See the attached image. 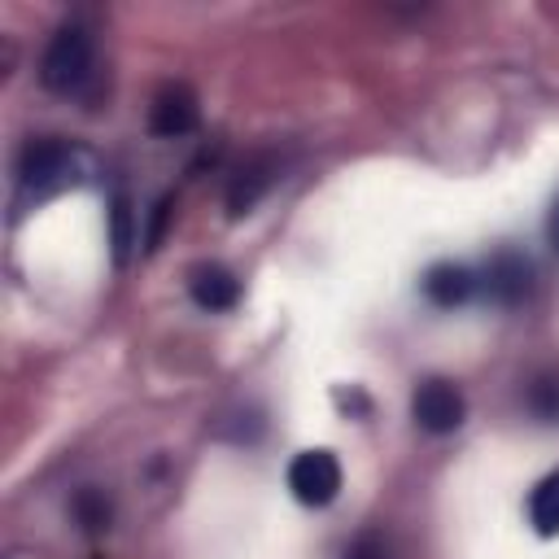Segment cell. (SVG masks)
Wrapping results in <instances>:
<instances>
[{"label": "cell", "instance_id": "1", "mask_svg": "<svg viewBox=\"0 0 559 559\" xmlns=\"http://www.w3.org/2000/svg\"><path fill=\"white\" fill-rule=\"evenodd\" d=\"M92 70V35L83 22H66L57 26V35L48 39L44 57H39V83L48 92H74Z\"/></svg>", "mask_w": 559, "mask_h": 559}, {"label": "cell", "instance_id": "2", "mask_svg": "<svg viewBox=\"0 0 559 559\" xmlns=\"http://www.w3.org/2000/svg\"><path fill=\"white\" fill-rule=\"evenodd\" d=\"M288 489L301 507H328L341 493V463L332 450H301L288 463Z\"/></svg>", "mask_w": 559, "mask_h": 559}, {"label": "cell", "instance_id": "3", "mask_svg": "<svg viewBox=\"0 0 559 559\" xmlns=\"http://www.w3.org/2000/svg\"><path fill=\"white\" fill-rule=\"evenodd\" d=\"M411 415H415V424L424 428V432H432V437H445V432H454V428H463V419H467V402H463V393L450 384V380H424L419 389H415V397H411Z\"/></svg>", "mask_w": 559, "mask_h": 559}, {"label": "cell", "instance_id": "4", "mask_svg": "<svg viewBox=\"0 0 559 559\" xmlns=\"http://www.w3.org/2000/svg\"><path fill=\"white\" fill-rule=\"evenodd\" d=\"M17 179L26 192L48 197L70 179V148L61 140H31L17 157Z\"/></svg>", "mask_w": 559, "mask_h": 559}, {"label": "cell", "instance_id": "5", "mask_svg": "<svg viewBox=\"0 0 559 559\" xmlns=\"http://www.w3.org/2000/svg\"><path fill=\"white\" fill-rule=\"evenodd\" d=\"M485 288H489V297L498 306H520L533 293V266H528V258L515 253V249L493 253L489 266H485Z\"/></svg>", "mask_w": 559, "mask_h": 559}, {"label": "cell", "instance_id": "6", "mask_svg": "<svg viewBox=\"0 0 559 559\" xmlns=\"http://www.w3.org/2000/svg\"><path fill=\"white\" fill-rule=\"evenodd\" d=\"M197 118H201L197 96L183 83H175V87H162L157 92L153 114H148V127H153V135H170L175 140V135H188L197 127Z\"/></svg>", "mask_w": 559, "mask_h": 559}, {"label": "cell", "instance_id": "7", "mask_svg": "<svg viewBox=\"0 0 559 559\" xmlns=\"http://www.w3.org/2000/svg\"><path fill=\"white\" fill-rule=\"evenodd\" d=\"M472 288H476V280H472V271L459 266V262H437V266L424 275V293H428V301L441 306V310L463 306V301L472 297Z\"/></svg>", "mask_w": 559, "mask_h": 559}, {"label": "cell", "instance_id": "8", "mask_svg": "<svg viewBox=\"0 0 559 559\" xmlns=\"http://www.w3.org/2000/svg\"><path fill=\"white\" fill-rule=\"evenodd\" d=\"M188 288H192V301L201 310H231L236 297H240V284L227 266H197Z\"/></svg>", "mask_w": 559, "mask_h": 559}, {"label": "cell", "instance_id": "9", "mask_svg": "<svg viewBox=\"0 0 559 559\" xmlns=\"http://www.w3.org/2000/svg\"><path fill=\"white\" fill-rule=\"evenodd\" d=\"M271 179H275V166H271L266 157L240 166V175H236V183H231V192H227V210H231V218L249 214V210L258 205V197L271 188Z\"/></svg>", "mask_w": 559, "mask_h": 559}, {"label": "cell", "instance_id": "10", "mask_svg": "<svg viewBox=\"0 0 559 559\" xmlns=\"http://www.w3.org/2000/svg\"><path fill=\"white\" fill-rule=\"evenodd\" d=\"M528 524H533L542 537H555V533H559V472L542 476L537 489L528 493Z\"/></svg>", "mask_w": 559, "mask_h": 559}, {"label": "cell", "instance_id": "11", "mask_svg": "<svg viewBox=\"0 0 559 559\" xmlns=\"http://www.w3.org/2000/svg\"><path fill=\"white\" fill-rule=\"evenodd\" d=\"M74 515H79V524L87 528V533H100V528H109V520H114V502L105 498V489H79L74 493Z\"/></svg>", "mask_w": 559, "mask_h": 559}, {"label": "cell", "instance_id": "12", "mask_svg": "<svg viewBox=\"0 0 559 559\" xmlns=\"http://www.w3.org/2000/svg\"><path fill=\"white\" fill-rule=\"evenodd\" d=\"M528 406H533L537 419L559 424V376H537L528 384Z\"/></svg>", "mask_w": 559, "mask_h": 559}, {"label": "cell", "instance_id": "13", "mask_svg": "<svg viewBox=\"0 0 559 559\" xmlns=\"http://www.w3.org/2000/svg\"><path fill=\"white\" fill-rule=\"evenodd\" d=\"M109 236H114V258H118V262H127V249L135 245V236H131V205H127V197H118V201H114V210H109Z\"/></svg>", "mask_w": 559, "mask_h": 559}, {"label": "cell", "instance_id": "14", "mask_svg": "<svg viewBox=\"0 0 559 559\" xmlns=\"http://www.w3.org/2000/svg\"><path fill=\"white\" fill-rule=\"evenodd\" d=\"M345 559H389V546H384L380 533H362V537L345 550Z\"/></svg>", "mask_w": 559, "mask_h": 559}, {"label": "cell", "instance_id": "15", "mask_svg": "<svg viewBox=\"0 0 559 559\" xmlns=\"http://www.w3.org/2000/svg\"><path fill=\"white\" fill-rule=\"evenodd\" d=\"M170 210H175V197H162V201L153 205V223H148V236H144L148 245H144V249H157V245H162V231H166Z\"/></svg>", "mask_w": 559, "mask_h": 559}, {"label": "cell", "instance_id": "16", "mask_svg": "<svg viewBox=\"0 0 559 559\" xmlns=\"http://www.w3.org/2000/svg\"><path fill=\"white\" fill-rule=\"evenodd\" d=\"M550 240L559 245V205H555V214H550Z\"/></svg>", "mask_w": 559, "mask_h": 559}]
</instances>
